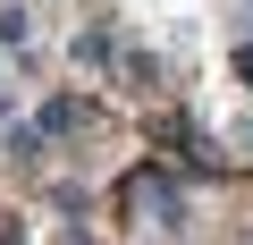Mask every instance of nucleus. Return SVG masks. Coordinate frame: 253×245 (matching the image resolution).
<instances>
[{
	"label": "nucleus",
	"instance_id": "obj_9",
	"mask_svg": "<svg viewBox=\"0 0 253 245\" xmlns=\"http://www.w3.org/2000/svg\"><path fill=\"white\" fill-rule=\"evenodd\" d=\"M236 144H245V161H253V118H245V127H236Z\"/></svg>",
	"mask_w": 253,
	"mask_h": 245
},
{
	"label": "nucleus",
	"instance_id": "obj_10",
	"mask_svg": "<svg viewBox=\"0 0 253 245\" xmlns=\"http://www.w3.org/2000/svg\"><path fill=\"white\" fill-rule=\"evenodd\" d=\"M0 245H26V228H0Z\"/></svg>",
	"mask_w": 253,
	"mask_h": 245
},
{
	"label": "nucleus",
	"instance_id": "obj_4",
	"mask_svg": "<svg viewBox=\"0 0 253 245\" xmlns=\"http://www.w3.org/2000/svg\"><path fill=\"white\" fill-rule=\"evenodd\" d=\"M76 127H84V136L101 127V110H93L84 93H59V101H42V136H76Z\"/></svg>",
	"mask_w": 253,
	"mask_h": 245
},
{
	"label": "nucleus",
	"instance_id": "obj_3",
	"mask_svg": "<svg viewBox=\"0 0 253 245\" xmlns=\"http://www.w3.org/2000/svg\"><path fill=\"white\" fill-rule=\"evenodd\" d=\"M68 59L84 68V76H110L118 68V26L93 9V17H76V34H68Z\"/></svg>",
	"mask_w": 253,
	"mask_h": 245
},
{
	"label": "nucleus",
	"instance_id": "obj_7",
	"mask_svg": "<svg viewBox=\"0 0 253 245\" xmlns=\"http://www.w3.org/2000/svg\"><path fill=\"white\" fill-rule=\"evenodd\" d=\"M26 34H34V26H26V9H0V43H17V51H26Z\"/></svg>",
	"mask_w": 253,
	"mask_h": 245
},
{
	"label": "nucleus",
	"instance_id": "obj_2",
	"mask_svg": "<svg viewBox=\"0 0 253 245\" xmlns=\"http://www.w3.org/2000/svg\"><path fill=\"white\" fill-rule=\"evenodd\" d=\"M152 144H169V152H177V161H186L194 178H211V169H219V152H211V136L194 127L186 110H161V118H152Z\"/></svg>",
	"mask_w": 253,
	"mask_h": 245
},
{
	"label": "nucleus",
	"instance_id": "obj_1",
	"mask_svg": "<svg viewBox=\"0 0 253 245\" xmlns=\"http://www.w3.org/2000/svg\"><path fill=\"white\" fill-rule=\"evenodd\" d=\"M118 203H126V220H161V228H186V195H177V178H169L161 161H144V169H126Z\"/></svg>",
	"mask_w": 253,
	"mask_h": 245
},
{
	"label": "nucleus",
	"instance_id": "obj_8",
	"mask_svg": "<svg viewBox=\"0 0 253 245\" xmlns=\"http://www.w3.org/2000/svg\"><path fill=\"white\" fill-rule=\"evenodd\" d=\"M228 68H236V76L253 85V43H236V51H228Z\"/></svg>",
	"mask_w": 253,
	"mask_h": 245
},
{
	"label": "nucleus",
	"instance_id": "obj_6",
	"mask_svg": "<svg viewBox=\"0 0 253 245\" xmlns=\"http://www.w3.org/2000/svg\"><path fill=\"white\" fill-rule=\"evenodd\" d=\"M42 118H26V127H9V169H42Z\"/></svg>",
	"mask_w": 253,
	"mask_h": 245
},
{
	"label": "nucleus",
	"instance_id": "obj_5",
	"mask_svg": "<svg viewBox=\"0 0 253 245\" xmlns=\"http://www.w3.org/2000/svg\"><path fill=\"white\" fill-rule=\"evenodd\" d=\"M110 76L135 93V101H152V93H161V59H152V51H135V43H118V68H110Z\"/></svg>",
	"mask_w": 253,
	"mask_h": 245
}]
</instances>
